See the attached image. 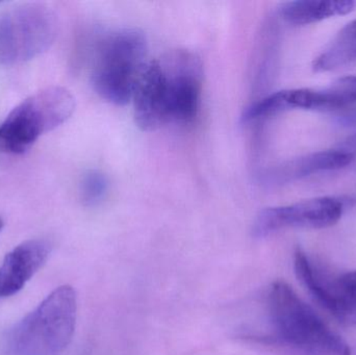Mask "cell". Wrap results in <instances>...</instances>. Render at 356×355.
<instances>
[{"label": "cell", "mask_w": 356, "mask_h": 355, "mask_svg": "<svg viewBox=\"0 0 356 355\" xmlns=\"http://www.w3.org/2000/svg\"><path fill=\"white\" fill-rule=\"evenodd\" d=\"M343 117H344V122L346 124H356V108L348 110V112H345Z\"/></svg>", "instance_id": "2e32d148"}, {"label": "cell", "mask_w": 356, "mask_h": 355, "mask_svg": "<svg viewBox=\"0 0 356 355\" xmlns=\"http://www.w3.org/2000/svg\"><path fill=\"white\" fill-rule=\"evenodd\" d=\"M56 35V17L45 6L31 4L15 8L0 18V60H31L50 47Z\"/></svg>", "instance_id": "5b68a950"}, {"label": "cell", "mask_w": 356, "mask_h": 355, "mask_svg": "<svg viewBox=\"0 0 356 355\" xmlns=\"http://www.w3.org/2000/svg\"><path fill=\"white\" fill-rule=\"evenodd\" d=\"M343 213V202L327 196L268 208L255 219L252 233L255 238L261 239L286 229H327L339 222Z\"/></svg>", "instance_id": "52a82bcc"}, {"label": "cell", "mask_w": 356, "mask_h": 355, "mask_svg": "<svg viewBox=\"0 0 356 355\" xmlns=\"http://www.w3.org/2000/svg\"><path fill=\"white\" fill-rule=\"evenodd\" d=\"M345 276H346V279H348L353 285L356 286V271H355V272L346 273Z\"/></svg>", "instance_id": "e0dca14e"}, {"label": "cell", "mask_w": 356, "mask_h": 355, "mask_svg": "<svg viewBox=\"0 0 356 355\" xmlns=\"http://www.w3.org/2000/svg\"><path fill=\"white\" fill-rule=\"evenodd\" d=\"M108 181L100 171H90L81 181V199L86 206H93L102 201L108 192Z\"/></svg>", "instance_id": "5bb4252c"}, {"label": "cell", "mask_w": 356, "mask_h": 355, "mask_svg": "<svg viewBox=\"0 0 356 355\" xmlns=\"http://www.w3.org/2000/svg\"><path fill=\"white\" fill-rule=\"evenodd\" d=\"M356 60V19L345 25L313 63L316 72H327Z\"/></svg>", "instance_id": "4fadbf2b"}, {"label": "cell", "mask_w": 356, "mask_h": 355, "mask_svg": "<svg viewBox=\"0 0 356 355\" xmlns=\"http://www.w3.org/2000/svg\"><path fill=\"white\" fill-rule=\"evenodd\" d=\"M136 123L144 131H156L170 121L166 77L159 60L146 62L134 87Z\"/></svg>", "instance_id": "9c48e42d"}, {"label": "cell", "mask_w": 356, "mask_h": 355, "mask_svg": "<svg viewBox=\"0 0 356 355\" xmlns=\"http://www.w3.org/2000/svg\"><path fill=\"white\" fill-rule=\"evenodd\" d=\"M3 225H4L3 219H2L1 217H0V231H1L2 229H3Z\"/></svg>", "instance_id": "ac0fdd59"}, {"label": "cell", "mask_w": 356, "mask_h": 355, "mask_svg": "<svg viewBox=\"0 0 356 355\" xmlns=\"http://www.w3.org/2000/svg\"><path fill=\"white\" fill-rule=\"evenodd\" d=\"M50 246L43 240H29L8 252L0 266V298L20 292L45 264Z\"/></svg>", "instance_id": "30bf717a"}, {"label": "cell", "mask_w": 356, "mask_h": 355, "mask_svg": "<svg viewBox=\"0 0 356 355\" xmlns=\"http://www.w3.org/2000/svg\"><path fill=\"white\" fill-rule=\"evenodd\" d=\"M268 302L276 340L295 354L351 355L348 344L284 281L272 285Z\"/></svg>", "instance_id": "6da1fadb"}, {"label": "cell", "mask_w": 356, "mask_h": 355, "mask_svg": "<svg viewBox=\"0 0 356 355\" xmlns=\"http://www.w3.org/2000/svg\"><path fill=\"white\" fill-rule=\"evenodd\" d=\"M76 102L69 90L50 87L16 106L0 126V148L12 154L26 152L40 137L64 124Z\"/></svg>", "instance_id": "277c9868"}, {"label": "cell", "mask_w": 356, "mask_h": 355, "mask_svg": "<svg viewBox=\"0 0 356 355\" xmlns=\"http://www.w3.org/2000/svg\"><path fill=\"white\" fill-rule=\"evenodd\" d=\"M355 8L356 2L351 0H299L282 4L280 15L289 24L307 25L350 14Z\"/></svg>", "instance_id": "7c38bea8"}, {"label": "cell", "mask_w": 356, "mask_h": 355, "mask_svg": "<svg viewBox=\"0 0 356 355\" xmlns=\"http://www.w3.org/2000/svg\"><path fill=\"white\" fill-rule=\"evenodd\" d=\"M294 269L314 300L342 324L356 325V287L344 275L336 276L318 266L305 250L297 248Z\"/></svg>", "instance_id": "8992f818"}, {"label": "cell", "mask_w": 356, "mask_h": 355, "mask_svg": "<svg viewBox=\"0 0 356 355\" xmlns=\"http://www.w3.org/2000/svg\"><path fill=\"white\" fill-rule=\"evenodd\" d=\"M147 41L143 31L123 28L106 35L98 48L92 85L96 93L116 106L133 97L140 71L146 64Z\"/></svg>", "instance_id": "3957f363"}, {"label": "cell", "mask_w": 356, "mask_h": 355, "mask_svg": "<svg viewBox=\"0 0 356 355\" xmlns=\"http://www.w3.org/2000/svg\"><path fill=\"white\" fill-rule=\"evenodd\" d=\"M355 158L339 148L322 150L282 163L263 174V181L270 185H282L316 173L338 170L348 166Z\"/></svg>", "instance_id": "8fae6325"}, {"label": "cell", "mask_w": 356, "mask_h": 355, "mask_svg": "<svg viewBox=\"0 0 356 355\" xmlns=\"http://www.w3.org/2000/svg\"><path fill=\"white\" fill-rule=\"evenodd\" d=\"M337 148L344 151L345 154H349V156L355 158L356 156V133L355 135H351V137L347 138L343 143L340 145L337 146Z\"/></svg>", "instance_id": "9a60e30c"}, {"label": "cell", "mask_w": 356, "mask_h": 355, "mask_svg": "<svg viewBox=\"0 0 356 355\" xmlns=\"http://www.w3.org/2000/svg\"><path fill=\"white\" fill-rule=\"evenodd\" d=\"M159 62L166 77L170 121H192L198 112L202 83L200 58L190 50L178 49Z\"/></svg>", "instance_id": "ba28073f"}, {"label": "cell", "mask_w": 356, "mask_h": 355, "mask_svg": "<svg viewBox=\"0 0 356 355\" xmlns=\"http://www.w3.org/2000/svg\"><path fill=\"white\" fill-rule=\"evenodd\" d=\"M77 299L70 286L56 288L16 325L8 339L12 355H60L70 345Z\"/></svg>", "instance_id": "7a4b0ae2"}]
</instances>
